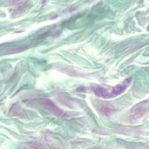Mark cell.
<instances>
[{
    "label": "cell",
    "instance_id": "obj_1",
    "mask_svg": "<svg viewBox=\"0 0 149 149\" xmlns=\"http://www.w3.org/2000/svg\"><path fill=\"white\" fill-rule=\"evenodd\" d=\"M128 84L129 82L126 83L125 81L123 84L112 88H105L102 87H97L94 89V93L97 95L102 98H111L119 95L124 91Z\"/></svg>",
    "mask_w": 149,
    "mask_h": 149
}]
</instances>
